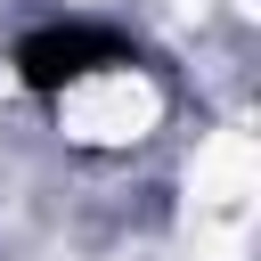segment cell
Returning <instances> with one entry per match:
<instances>
[{
    "label": "cell",
    "instance_id": "obj_1",
    "mask_svg": "<svg viewBox=\"0 0 261 261\" xmlns=\"http://www.w3.org/2000/svg\"><path fill=\"white\" fill-rule=\"evenodd\" d=\"M0 65H8L16 98L65 106V98H82V90L130 73V65H139V33L114 24V16H90V8H57V16H33V24L8 41Z\"/></svg>",
    "mask_w": 261,
    "mask_h": 261
}]
</instances>
